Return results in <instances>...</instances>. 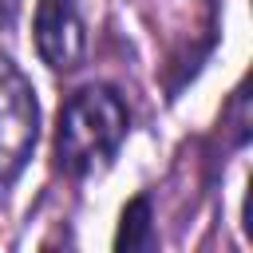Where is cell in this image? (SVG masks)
I'll return each instance as SVG.
<instances>
[{"label": "cell", "mask_w": 253, "mask_h": 253, "mask_svg": "<svg viewBox=\"0 0 253 253\" xmlns=\"http://www.w3.org/2000/svg\"><path fill=\"white\" fill-rule=\"evenodd\" d=\"M225 126L233 130V146H245L249 142V91L237 87L233 99H229V115H225Z\"/></svg>", "instance_id": "5"}, {"label": "cell", "mask_w": 253, "mask_h": 253, "mask_svg": "<svg viewBox=\"0 0 253 253\" xmlns=\"http://www.w3.org/2000/svg\"><path fill=\"white\" fill-rule=\"evenodd\" d=\"M40 138V103L32 79L0 55V198L24 174Z\"/></svg>", "instance_id": "2"}, {"label": "cell", "mask_w": 253, "mask_h": 253, "mask_svg": "<svg viewBox=\"0 0 253 253\" xmlns=\"http://www.w3.org/2000/svg\"><path fill=\"white\" fill-rule=\"evenodd\" d=\"M32 40H36V55L51 71H75L87 55V24L79 0H36Z\"/></svg>", "instance_id": "3"}, {"label": "cell", "mask_w": 253, "mask_h": 253, "mask_svg": "<svg viewBox=\"0 0 253 253\" xmlns=\"http://www.w3.org/2000/svg\"><path fill=\"white\" fill-rule=\"evenodd\" d=\"M154 245H158L154 206H150V198H146V194H138V198H130V202H126V210H123V217H119L115 249L134 253V249H154Z\"/></svg>", "instance_id": "4"}, {"label": "cell", "mask_w": 253, "mask_h": 253, "mask_svg": "<svg viewBox=\"0 0 253 253\" xmlns=\"http://www.w3.org/2000/svg\"><path fill=\"white\" fill-rule=\"evenodd\" d=\"M130 107L107 83H87L67 95L55 123V166L67 178H91L107 170L126 142Z\"/></svg>", "instance_id": "1"}]
</instances>
